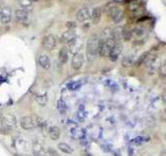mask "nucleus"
<instances>
[{
  "label": "nucleus",
  "mask_w": 166,
  "mask_h": 156,
  "mask_svg": "<svg viewBox=\"0 0 166 156\" xmlns=\"http://www.w3.org/2000/svg\"><path fill=\"white\" fill-rule=\"evenodd\" d=\"M122 36H123L124 41H130L132 38V29L128 27V26H125V27H122Z\"/></svg>",
  "instance_id": "obj_18"
},
{
  "label": "nucleus",
  "mask_w": 166,
  "mask_h": 156,
  "mask_svg": "<svg viewBox=\"0 0 166 156\" xmlns=\"http://www.w3.org/2000/svg\"><path fill=\"white\" fill-rule=\"evenodd\" d=\"M109 15H110V18H111L112 21H113L114 23H120L124 20V15L125 14H124L123 8L120 7V6L115 5L114 7L110 11Z\"/></svg>",
  "instance_id": "obj_3"
},
{
  "label": "nucleus",
  "mask_w": 166,
  "mask_h": 156,
  "mask_svg": "<svg viewBox=\"0 0 166 156\" xmlns=\"http://www.w3.org/2000/svg\"><path fill=\"white\" fill-rule=\"evenodd\" d=\"M42 44H43L44 49L47 51H51L56 46V38L53 34H48V36H44Z\"/></svg>",
  "instance_id": "obj_5"
},
{
  "label": "nucleus",
  "mask_w": 166,
  "mask_h": 156,
  "mask_svg": "<svg viewBox=\"0 0 166 156\" xmlns=\"http://www.w3.org/2000/svg\"><path fill=\"white\" fill-rule=\"evenodd\" d=\"M57 109L60 113H63L67 110V104H65V102L63 101V99H60V100L57 101Z\"/></svg>",
  "instance_id": "obj_25"
},
{
  "label": "nucleus",
  "mask_w": 166,
  "mask_h": 156,
  "mask_svg": "<svg viewBox=\"0 0 166 156\" xmlns=\"http://www.w3.org/2000/svg\"><path fill=\"white\" fill-rule=\"evenodd\" d=\"M58 149H59L61 152L67 154H71L72 152H73L72 147L69 145V144H67V142H60V144H58Z\"/></svg>",
  "instance_id": "obj_19"
},
{
  "label": "nucleus",
  "mask_w": 166,
  "mask_h": 156,
  "mask_svg": "<svg viewBox=\"0 0 166 156\" xmlns=\"http://www.w3.org/2000/svg\"><path fill=\"white\" fill-rule=\"evenodd\" d=\"M86 55L88 61L95 60L97 56L99 55V36L97 34H93L88 38L86 47Z\"/></svg>",
  "instance_id": "obj_1"
},
{
  "label": "nucleus",
  "mask_w": 166,
  "mask_h": 156,
  "mask_svg": "<svg viewBox=\"0 0 166 156\" xmlns=\"http://www.w3.org/2000/svg\"><path fill=\"white\" fill-rule=\"evenodd\" d=\"M80 86H81V83H80V82H73V83H71V84L69 85V88H71L72 90H77Z\"/></svg>",
  "instance_id": "obj_31"
},
{
  "label": "nucleus",
  "mask_w": 166,
  "mask_h": 156,
  "mask_svg": "<svg viewBox=\"0 0 166 156\" xmlns=\"http://www.w3.org/2000/svg\"><path fill=\"white\" fill-rule=\"evenodd\" d=\"M160 75L161 77H166V60L160 66Z\"/></svg>",
  "instance_id": "obj_30"
},
{
  "label": "nucleus",
  "mask_w": 166,
  "mask_h": 156,
  "mask_svg": "<svg viewBox=\"0 0 166 156\" xmlns=\"http://www.w3.org/2000/svg\"><path fill=\"white\" fill-rule=\"evenodd\" d=\"M84 63V55L82 54L81 52L75 53L72 59V68L74 70H80Z\"/></svg>",
  "instance_id": "obj_6"
},
{
  "label": "nucleus",
  "mask_w": 166,
  "mask_h": 156,
  "mask_svg": "<svg viewBox=\"0 0 166 156\" xmlns=\"http://www.w3.org/2000/svg\"><path fill=\"white\" fill-rule=\"evenodd\" d=\"M46 156H59V154L53 148H48L46 150Z\"/></svg>",
  "instance_id": "obj_29"
},
{
  "label": "nucleus",
  "mask_w": 166,
  "mask_h": 156,
  "mask_svg": "<svg viewBox=\"0 0 166 156\" xmlns=\"http://www.w3.org/2000/svg\"><path fill=\"white\" fill-rule=\"evenodd\" d=\"M36 101L38 102L40 105L44 106V105H46L47 102H48V96H47V95H41V96H36Z\"/></svg>",
  "instance_id": "obj_24"
},
{
  "label": "nucleus",
  "mask_w": 166,
  "mask_h": 156,
  "mask_svg": "<svg viewBox=\"0 0 166 156\" xmlns=\"http://www.w3.org/2000/svg\"><path fill=\"white\" fill-rule=\"evenodd\" d=\"M122 51H123V45L120 44V43L115 44L114 46L112 47V49L110 50V52H109L108 54L109 59L111 60V61H116V60L118 59V57H120Z\"/></svg>",
  "instance_id": "obj_7"
},
{
  "label": "nucleus",
  "mask_w": 166,
  "mask_h": 156,
  "mask_svg": "<svg viewBox=\"0 0 166 156\" xmlns=\"http://www.w3.org/2000/svg\"><path fill=\"white\" fill-rule=\"evenodd\" d=\"M90 16H91V11H90V9L88 7L80 8L76 14V18L78 22H85V21L89 19Z\"/></svg>",
  "instance_id": "obj_8"
},
{
  "label": "nucleus",
  "mask_w": 166,
  "mask_h": 156,
  "mask_svg": "<svg viewBox=\"0 0 166 156\" xmlns=\"http://www.w3.org/2000/svg\"><path fill=\"white\" fill-rule=\"evenodd\" d=\"M132 34H134L136 38H142L145 34V31L141 27H135L132 29Z\"/></svg>",
  "instance_id": "obj_23"
},
{
  "label": "nucleus",
  "mask_w": 166,
  "mask_h": 156,
  "mask_svg": "<svg viewBox=\"0 0 166 156\" xmlns=\"http://www.w3.org/2000/svg\"><path fill=\"white\" fill-rule=\"evenodd\" d=\"M147 54H149V52H145V53H143V54H142L141 56H140V57H139L138 59L136 60L135 65H136V66H140V65H142V63H144L145 58H147Z\"/></svg>",
  "instance_id": "obj_28"
},
{
  "label": "nucleus",
  "mask_w": 166,
  "mask_h": 156,
  "mask_svg": "<svg viewBox=\"0 0 166 156\" xmlns=\"http://www.w3.org/2000/svg\"><path fill=\"white\" fill-rule=\"evenodd\" d=\"M91 20H93V24H98L100 22V20L102 18V9L100 7H95L91 11V16H90Z\"/></svg>",
  "instance_id": "obj_14"
},
{
  "label": "nucleus",
  "mask_w": 166,
  "mask_h": 156,
  "mask_svg": "<svg viewBox=\"0 0 166 156\" xmlns=\"http://www.w3.org/2000/svg\"><path fill=\"white\" fill-rule=\"evenodd\" d=\"M112 38L114 40L116 44L120 43V41L123 40V36H122V27H116L112 30Z\"/></svg>",
  "instance_id": "obj_17"
},
{
  "label": "nucleus",
  "mask_w": 166,
  "mask_h": 156,
  "mask_svg": "<svg viewBox=\"0 0 166 156\" xmlns=\"http://www.w3.org/2000/svg\"><path fill=\"white\" fill-rule=\"evenodd\" d=\"M129 11L132 16H142L144 13V7L138 3H131L129 5Z\"/></svg>",
  "instance_id": "obj_9"
},
{
  "label": "nucleus",
  "mask_w": 166,
  "mask_h": 156,
  "mask_svg": "<svg viewBox=\"0 0 166 156\" xmlns=\"http://www.w3.org/2000/svg\"><path fill=\"white\" fill-rule=\"evenodd\" d=\"M48 133H49V136L52 140H57L59 138L60 135V130L57 126H51L48 130Z\"/></svg>",
  "instance_id": "obj_16"
},
{
  "label": "nucleus",
  "mask_w": 166,
  "mask_h": 156,
  "mask_svg": "<svg viewBox=\"0 0 166 156\" xmlns=\"http://www.w3.org/2000/svg\"><path fill=\"white\" fill-rule=\"evenodd\" d=\"M163 100H164V102L166 103V95H164V97H163Z\"/></svg>",
  "instance_id": "obj_33"
},
{
  "label": "nucleus",
  "mask_w": 166,
  "mask_h": 156,
  "mask_svg": "<svg viewBox=\"0 0 166 156\" xmlns=\"http://www.w3.org/2000/svg\"><path fill=\"white\" fill-rule=\"evenodd\" d=\"M11 129L8 126H6L2 121H0V134H8Z\"/></svg>",
  "instance_id": "obj_26"
},
{
  "label": "nucleus",
  "mask_w": 166,
  "mask_h": 156,
  "mask_svg": "<svg viewBox=\"0 0 166 156\" xmlns=\"http://www.w3.org/2000/svg\"><path fill=\"white\" fill-rule=\"evenodd\" d=\"M135 63V60H134V56L132 55H128V56H125L122 61V65L123 67H126V68H128V67H131L132 65H134Z\"/></svg>",
  "instance_id": "obj_21"
},
{
  "label": "nucleus",
  "mask_w": 166,
  "mask_h": 156,
  "mask_svg": "<svg viewBox=\"0 0 166 156\" xmlns=\"http://www.w3.org/2000/svg\"><path fill=\"white\" fill-rule=\"evenodd\" d=\"M112 38V30L110 29V28H105V29H103V31H102L101 33V36H100V40H103V41H106V40H108V38Z\"/></svg>",
  "instance_id": "obj_22"
},
{
  "label": "nucleus",
  "mask_w": 166,
  "mask_h": 156,
  "mask_svg": "<svg viewBox=\"0 0 166 156\" xmlns=\"http://www.w3.org/2000/svg\"><path fill=\"white\" fill-rule=\"evenodd\" d=\"M115 5H116V3H115L114 1H111V2L107 3L106 5L104 6V11H105V13H107V14H109V13H110V11H111L112 8L114 7Z\"/></svg>",
  "instance_id": "obj_27"
},
{
  "label": "nucleus",
  "mask_w": 166,
  "mask_h": 156,
  "mask_svg": "<svg viewBox=\"0 0 166 156\" xmlns=\"http://www.w3.org/2000/svg\"><path fill=\"white\" fill-rule=\"evenodd\" d=\"M86 156H91V155H86Z\"/></svg>",
  "instance_id": "obj_35"
},
{
  "label": "nucleus",
  "mask_w": 166,
  "mask_h": 156,
  "mask_svg": "<svg viewBox=\"0 0 166 156\" xmlns=\"http://www.w3.org/2000/svg\"><path fill=\"white\" fill-rule=\"evenodd\" d=\"M15 18L19 23H26L28 21V13L25 9H17L15 11Z\"/></svg>",
  "instance_id": "obj_12"
},
{
  "label": "nucleus",
  "mask_w": 166,
  "mask_h": 156,
  "mask_svg": "<svg viewBox=\"0 0 166 156\" xmlns=\"http://www.w3.org/2000/svg\"><path fill=\"white\" fill-rule=\"evenodd\" d=\"M38 63H40V66L42 67L43 69L45 70H49L51 68V60H50V57L48 55H41L40 57H38Z\"/></svg>",
  "instance_id": "obj_13"
},
{
  "label": "nucleus",
  "mask_w": 166,
  "mask_h": 156,
  "mask_svg": "<svg viewBox=\"0 0 166 156\" xmlns=\"http://www.w3.org/2000/svg\"><path fill=\"white\" fill-rule=\"evenodd\" d=\"M75 38H76V32H75V30L69 29L61 34V36H60V41L63 42V43H68L69 44V43L73 41Z\"/></svg>",
  "instance_id": "obj_11"
},
{
  "label": "nucleus",
  "mask_w": 166,
  "mask_h": 156,
  "mask_svg": "<svg viewBox=\"0 0 166 156\" xmlns=\"http://www.w3.org/2000/svg\"><path fill=\"white\" fill-rule=\"evenodd\" d=\"M21 127L25 130H30V129L36 128L38 126L44 125V122L40 118L33 117V115H26L21 119Z\"/></svg>",
  "instance_id": "obj_2"
},
{
  "label": "nucleus",
  "mask_w": 166,
  "mask_h": 156,
  "mask_svg": "<svg viewBox=\"0 0 166 156\" xmlns=\"http://www.w3.org/2000/svg\"><path fill=\"white\" fill-rule=\"evenodd\" d=\"M11 20V8L4 7L0 13V22L2 24H8Z\"/></svg>",
  "instance_id": "obj_10"
},
{
  "label": "nucleus",
  "mask_w": 166,
  "mask_h": 156,
  "mask_svg": "<svg viewBox=\"0 0 166 156\" xmlns=\"http://www.w3.org/2000/svg\"><path fill=\"white\" fill-rule=\"evenodd\" d=\"M28 1H30V2H36V1H38V0H28Z\"/></svg>",
  "instance_id": "obj_34"
},
{
  "label": "nucleus",
  "mask_w": 166,
  "mask_h": 156,
  "mask_svg": "<svg viewBox=\"0 0 166 156\" xmlns=\"http://www.w3.org/2000/svg\"><path fill=\"white\" fill-rule=\"evenodd\" d=\"M82 47H83V40L80 38H75L72 42L69 43V48L68 50L71 53L75 54V53H78V52H81Z\"/></svg>",
  "instance_id": "obj_4"
},
{
  "label": "nucleus",
  "mask_w": 166,
  "mask_h": 156,
  "mask_svg": "<svg viewBox=\"0 0 166 156\" xmlns=\"http://www.w3.org/2000/svg\"><path fill=\"white\" fill-rule=\"evenodd\" d=\"M67 26H68L70 29H72V28H74L75 26H76V24L74 22H67Z\"/></svg>",
  "instance_id": "obj_32"
},
{
  "label": "nucleus",
  "mask_w": 166,
  "mask_h": 156,
  "mask_svg": "<svg viewBox=\"0 0 166 156\" xmlns=\"http://www.w3.org/2000/svg\"><path fill=\"white\" fill-rule=\"evenodd\" d=\"M33 153L34 156H46V150H44L41 145L36 144L33 146Z\"/></svg>",
  "instance_id": "obj_20"
},
{
  "label": "nucleus",
  "mask_w": 166,
  "mask_h": 156,
  "mask_svg": "<svg viewBox=\"0 0 166 156\" xmlns=\"http://www.w3.org/2000/svg\"><path fill=\"white\" fill-rule=\"evenodd\" d=\"M58 58H59L60 63H68L69 60V50L67 47H63L61 49L59 50V54H58Z\"/></svg>",
  "instance_id": "obj_15"
}]
</instances>
